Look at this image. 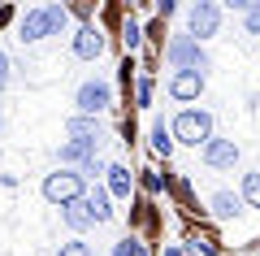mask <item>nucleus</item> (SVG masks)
<instances>
[{
    "mask_svg": "<svg viewBox=\"0 0 260 256\" xmlns=\"http://www.w3.org/2000/svg\"><path fill=\"white\" fill-rule=\"evenodd\" d=\"M74 52L83 56V61H95V56L104 52V35L95 26H78L74 31Z\"/></svg>",
    "mask_w": 260,
    "mask_h": 256,
    "instance_id": "9d476101",
    "label": "nucleus"
},
{
    "mask_svg": "<svg viewBox=\"0 0 260 256\" xmlns=\"http://www.w3.org/2000/svg\"><path fill=\"white\" fill-rule=\"evenodd\" d=\"M174 139H182V144L191 148H204L208 139H213V118H208L204 109H182L174 118V130H169Z\"/></svg>",
    "mask_w": 260,
    "mask_h": 256,
    "instance_id": "f257e3e1",
    "label": "nucleus"
},
{
    "mask_svg": "<svg viewBox=\"0 0 260 256\" xmlns=\"http://www.w3.org/2000/svg\"><path fill=\"white\" fill-rule=\"evenodd\" d=\"M139 104H152V78L139 82Z\"/></svg>",
    "mask_w": 260,
    "mask_h": 256,
    "instance_id": "b1692460",
    "label": "nucleus"
},
{
    "mask_svg": "<svg viewBox=\"0 0 260 256\" xmlns=\"http://www.w3.org/2000/svg\"><path fill=\"white\" fill-rule=\"evenodd\" d=\"M109 191L113 195H130V169L126 165H113L109 169Z\"/></svg>",
    "mask_w": 260,
    "mask_h": 256,
    "instance_id": "4468645a",
    "label": "nucleus"
},
{
    "mask_svg": "<svg viewBox=\"0 0 260 256\" xmlns=\"http://www.w3.org/2000/svg\"><path fill=\"white\" fill-rule=\"evenodd\" d=\"M44 200H52V204H74V200H83V174L78 169H56V174H48L44 178Z\"/></svg>",
    "mask_w": 260,
    "mask_h": 256,
    "instance_id": "f03ea898",
    "label": "nucleus"
},
{
    "mask_svg": "<svg viewBox=\"0 0 260 256\" xmlns=\"http://www.w3.org/2000/svg\"><path fill=\"white\" fill-rule=\"evenodd\" d=\"M48 26H52V31H65V22H70V9H61V5H48Z\"/></svg>",
    "mask_w": 260,
    "mask_h": 256,
    "instance_id": "a211bd4d",
    "label": "nucleus"
},
{
    "mask_svg": "<svg viewBox=\"0 0 260 256\" xmlns=\"http://www.w3.org/2000/svg\"><path fill=\"white\" fill-rule=\"evenodd\" d=\"M5 82H9V56L0 52V87H5Z\"/></svg>",
    "mask_w": 260,
    "mask_h": 256,
    "instance_id": "393cba45",
    "label": "nucleus"
},
{
    "mask_svg": "<svg viewBox=\"0 0 260 256\" xmlns=\"http://www.w3.org/2000/svg\"><path fill=\"white\" fill-rule=\"evenodd\" d=\"M61 161L83 165L78 174H100V165H95V139H70V144H61Z\"/></svg>",
    "mask_w": 260,
    "mask_h": 256,
    "instance_id": "39448f33",
    "label": "nucleus"
},
{
    "mask_svg": "<svg viewBox=\"0 0 260 256\" xmlns=\"http://www.w3.org/2000/svg\"><path fill=\"white\" fill-rule=\"evenodd\" d=\"M169 92H174V100H195V96L204 92V74L200 70H178L169 78Z\"/></svg>",
    "mask_w": 260,
    "mask_h": 256,
    "instance_id": "6e6552de",
    "label": "nucleus"
},
{
    "mask_svg": "<svg viewBox=\"0 0 260 256\" xmlns=\"http://www.w3.org/2000/svg\"><path fill=\"white\" fill-rule=\"evenodd\" d=\"M113 256H143V247L135 243V239H121V243L113 247Z\"/></svg>",
    "mask_w": 260,
    "mask_h": 256,
    "instance_id": "aec40b11",
    "label": "nucleus"
},
{
    "mask_svg": "<svg viewBox=\"0 0 260 256\" xmlns=\"http://www.w3.org/2000/svg\"><path fill=\"white\" fill-rule=\"evenodd\" d=\"M61 217H65V226H70V230H87V226H95V221H91V209H87V195H83V200H74V204H65Z\"/></svg>",
    "mask_w": 260,
    "mask_h": 256,
    "instance_id": "9b49d317",
    "label": "nucleus"
},
{
    "mask_svg": "<svg viewBox=\"0 0 260 256\" xmlns=\"http://www.w3.org/2000/svg\"><path fill=\"white\" fill-rule=\"evenodd\" d=\"M186 22H191V39L200 44V39H208V35H217V31H221V9H217L213 0H200V5H191Z\"/></svg>",
    "mask_w": 260,
    "mask_h": 256,
    "instance_id": "20e7f679",
    "label": "nucleus"
},
{
    "mask_svg": "<svg viewBox=\"0 0 260 256\" xmlns=\"http://www.w3.org/2000/svg\"><path fill=\"white\" fill-rule=\"evenodd\" d=\"M70 135H74V139H95V144H100V122L74 118V122H70Z\"/></svg>",
    "mask_w": 260,
    "mask_h": 256,
    "instance_id": "ddd939ff",
    "label": "nucleus"
},
{
    "mask_svg": "<svg viewBox=\"0 0 260 256\" xmlns=\"http://www.w3.org/2000/svg\"><path fill=\"white\" fill-rule=\"evenodd\" d=\"M121 39H126V48H135L143 39V31H139V22H126V31H121Z\"/></svg>",
    "mask_w": 260,
    "mask_h": 256,
    "instance_id": "412c9836",
    "label": "nucleus"
},
{
    "mask_svg": "<svg viewBox=\"0 0 260 256\" xmlns=\"http://www.w3.org/2000/svg\"><path fill=\"white\" fill-rule=\"evenodd\" d=\"M56 256H91V247H87L83 239H74V243H61V247H56Z\"/></svg>",
    "mask_w": 260,
    "mask_h": 256,
    "instance_id": "6ab92c4d",
    "label": "nucleus"
},
{
    "mask_svg": "<svg viewBox=\"0 0 260 256\" xmlns=\"http://www.w3.org/2000/svg\"><path fill=\"white\" fill-rule=\"evenodd\" d=\"M213 213H217V217H234V213H239V195L217 191V195H213Z\"/></svg>",
    "mask_w": 260,
    "mask_h": 256,
    "instance_id": "dca6fc26",
    "label": "nucleus"
},
{
    "mask_svg": "<svg viewBox=\"0 0 260 256\" xmlns=\"http://www.w3.org/2000/svg\"><path fill=\"white\" fill-rule=\"evenodd\" d=\"M165 61L174 70H204V48L195 44L191 35H174L165 44Z\"/></svg>",
    "mask_w": 260,
    "mask_h": 256,
    "instance_id": "7ed1b4c3",
    "label": "nucleus"
},
{
    "mask_svg": "<svg viewBox=\"0 0 260 256\" xmlns=\"http://www.w3.org/2000/svg\"><path fill=\"white\" fill-rule=\"evenodd\" d=\"M109 104H113V92H109V82H83V87H78V109H83L87 118L104 113Z\"/></svg>",
    "mask_w": 260,
    "mask_h": 256,
    "instance_id": "423d86ee",
    "label": "nucleus"
},
{
    "mask_svg": "<svg viewBox=\"0 0 260 256\" xmlns=\"http://www.w3.org/2000/svg\"><path fill=\"white\" fill-rule=\"evenodd\" d=\"M87 209H91V221H109V217H113V209H109V191H100V187H95V191L87 195Z\"/></svg>",
    "mask_w": 260,
    "mask_h": 256,
    "instance_id": "f8f14e48",
    "label": "nucleus"
},
{
    "mask_svg": "<svg viewBox=\"0 0 260 256\" xmlns=\"http://www.w3.org/2000/svg\"><path fill=\"white\" fill-rule=\"evenodd\" d=\"M44 35H52V26H48V13H44V9H30L26 18H22V26H18V39H22V44H39Z\"/></svg>",
    "mask_w": 260,
    "mask_h": 256,
    "instance_id": "1a4fd4ad",
    "label": "nucleus"
},
{
    "mask_svg": "<svg viewBox=\"0 0 260 256\" xmlns=\"http://www.w3.org/2000/svg\"><path fill=\"white\" fill-rule=\"evenodd\" d=\"M243 200H247L251 209H260V169L243 174Z\"/></svg>",
    "mask_w": 260,
    "mask_h": 256,
    "instance_id": "f3484780",
    "label": "nucleus"
},
{
    "mask_svg": "<svg viewBox=\"0 0 260 256\" xmlns=\"http://www.w3.org/2000/svg\"><path fill=\"white\" fill-rule=\"evenodd\" d=\"M234 161H239L234 139H208L204 144V165L208 169H234Z\"/></svg>",
    "mask_w": 260,
    "mask_h": 256,
    "instance_id": "0eeeda50",
    "label": "nucleus"
},
{
    "mask_svg": "<svg viewBox=\"0 0 260 256\" xmlns=\"http://www.w3.org/2000/svg\"><path fill=\"white\" fill-rule=\"evenodd\" d=\"M247 31L260 35V5H247Z\"/></svg>",
    "mask_w": 260,
    "mask_h": 256,
    "instance_id": "5701e85b",
    "label": "nucleus"
},
{
    "mask_svg": "<svg viewBox=\"0 0 260 256\" xmlns=\"http://www.w3.org/2000/svg\"><path fill=\"white\" fill-rule=\"evenodd\" d=\"M143 191H152V195L160 191V174L156 169H143Z\"/></svg>",
    "mask_w": 260,
    "mask_h": 256,
    "instance_id": "4be33fe9",
    "label": "nucleus"
},
{
    "mask_svg": "<svg viewBox=\"0 0 260 256\" xmlns=\"http://www.w3.org/2000/svg\"><path fill=\"white\" fill-rule=\"evenodd\" d=\"M152 152H156V156H169V152H174V139H169L165 122H156V126H152Z\"/></svg>",
    "mask_w": 260,
    "mask_h": 256,
    "instance_id": "2eb2a0df",
    "label": "nucleus"
}]
</instances>
